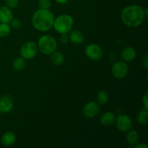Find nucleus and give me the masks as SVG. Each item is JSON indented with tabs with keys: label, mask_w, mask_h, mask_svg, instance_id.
<instances>
[{
	"label": "nucleus",
	"mask_w": 148,
	"mask_h": 148,
	"mask_svg": "<svg viewBox=\"0 0 148 148\" xmlns=\"http://www.w3.org/2000/svg\"><path fill=\"white\" fill-rule=\"evenodd\" d=\"M116 127L121 132H127L132 127V121L128 115L120 114L116 118Z\"/></svg>",
	"instance_id": "obj_5"
},
{
	"label": "nucleus",
	"mask_w": 148,
	"mask_h": 148,
	"mask_svg": "<svg viewBox=\"0 0 148 148\" xmlns=\"http://www.w3.org/2000/svg\"><path fill=\"white\" fill-rule=\"evenodd\" d=\"M97 100H98V103L101 105H104L108 101V94L106 91L101 90L98 92L97 95Z\"/></svg>",
	"instance_id": "obj_20"
},
{
	"label": "nucleus",
	"mask_w": 148,
	"mask_h": 148,
	"mask_svg": "<svg viewBox=\"0 0 148 148\" xmlns=\"http://www.w3.org/2000/svg\"><path fill=\"white\" fill-rule=\"evenodd\" d=\"M7 7L10 9H14L18 6L19 0H5Z\"/></svg>",
	"instance_id": "obj_23"
},
{
	"label": "nucleus",
	"mask_w": 148,
	"mask_h": 148,
	"mask_svg": "<svg viewBox=\"0 0 148 148\" xmlns=\"http://www.w3.org/2000/svg\"><path fill=\"white\" fill-rule=\"evenodd\" d=\"M10 31H11V27L8 23H0V37H6L10 34Z\"/></svg>",
	"instance_id": "obj_21"
},
{
	"label": "nucleus",
	"mask_w": 148,
	"mask_h": 148,
	"mask_svg": "<svg viewBox=\"0 0 148 148\" xmlns=\"http://www.w3.org/2000/svg\"><path fill=\"white\" fill-rule=\"evenodd\" d=\"M55 17L53 13L49 10H38L33 14L32 23L36 30L39 31H48L53 25Z\"/></svg>",
	"instance_id": "obj_2"
},
{
	"label": "nucleus",
	"mask_w": 148,
	"mask_h": 148,
	"mask_svg": "<svg viewBox=\"0 0 148 148\" xmlns=\"http://www.w3.org/2000/svg\"><path fill=\"white\" fill-rule=\"evenodd\" d=\"M126 136V140L128 145L131 146H134L137 143H138L139 139H140V134L135 130H129Z\"/></svg>",
	"instance_id": "obj_16"
},
{
	"label": "nucleus",
	"mask_w": 148,
	"mask_h": 148,
	"mask_svg": "<svg viewBox=\"0 0 148 148\" xmlns=\"http://www.w3.org/2000/svg\"><path fill=\"white\" fill-rule=\"evenodd\" d=\"M38 46L34 42H27L20 48V54L25 59H31L36 56Z\"/></svg>",
	"instance_id": "obj_6"
},
{
	"label": "nucleus",
	"mask_w": 148,
	"mask_h": 148,
	"mask_svg": "<svg viewBox=\"0 0 148 148\" xmlns=\"http://www.w3.org/2000/svg\"><path fill=\"white\" fill-rule=\"evenodd\" d=\"M112 75L117 79H122L127 75L129 72L128 65L124 62H116L111 68Z\"/></svg>",
	"instance_id": "obj_7"
},
{
	"label": "nucleus",
	"mask_w": 148,
	"mask_h": 148,
	"mask_svg": "<svg viewBox=\"0 0 148 148\" xmlns=\"http://www.w3.org/2000/svg\"><path fill=\"white\" fill-rule=\"evenodd\" d=\"M121 58L125 62H131L136 57V51L134 48L127 47L121 52Z\"/></svg>",
	"instance_id": "obj_14"
},
{
	"label": "nucleus",
	"mask_w": 148,
	"mask_h": 148,
	"mask_svg": "<svg viewBox=\"0 0 148 148\" xmlns=\"http://www.w3.org/2000/svg\"><path fill=\"white\" fill-rule=\"evenodd\" d=\"M13 101L9 95H3L0 98V110L1 113H9L12 110Z\"/></svg>",
	"instance_id": "obj_10"
},
{
	"label": "nucleus",
	"mask_w": 148,
	"mask_h": 148,
	"mask_svg": "<svg viewBox=\"0 0 148 148\" xmlns=\"http://www.w3.org/2000/svg\"><path fill=\"white\" fill-rule=\"evenodd\" d=\"M116 116L111 111H107L105 112L100 119V121H101V124L106 127H109V126L113 125L115 122Z\"/></svg>",
	"instance_id": "obj_12"
},
{
	"label": "nucleus",
	"mask_w": 148,
	"mask_h": 148,
	"mask_svg": "<svg viewBox=\"0 0 148 148\" xmlns=\"http://www.w3.org/2000/svg\"><path fill=\"white\" fill-rule=\"evenodd\" d=\"M148 94L146 92L143 97V108L148 111Z\"/></svg>",
	"instance_id": "obj_26"
},
{
	"label": "nucleus",
	"mask_w": 148,
	"mask_h": 148,
	"mask_svg": "<svg viewBox=\"0 0 148 148\" xmlns=\"http://www.w3.org/2000/svg\"><path fill=\"white\" fill-rule=\"evenodd\" d=\"M85 53L87 56L92 61L100 60L103 54L101 46L95 43H91L88 45L85 49Z\"/></svg>",
	"instance_id": "obj_8"
},
{
	"label": "nucleus",
	"mask_w": 148,
	"mask_h": 148,
	"mask_svg": "<svg viewBox=\"0 0 148 148\" xmlns=\"http://www.w3.org/2000/svg\"><path fill=\"white\" fill-rule=\"evenodd\" d=\"M137 121L142 125H145L147 124L148 113L147 110L143 108L139 112L138 115H137Z\"/></svg>",
	"instance_id": "obj_19"
},
{
	"label": "nucleus",
	"mask_w": 148,
	"mask_h": 148,
	"mask_svg": "<svg viewBox=\"0 0 148 148\" xmlns=\"http://www.w3.org/2000/svg\"><path fill=\"white\" fill-rule=\"evenodd\" d=\"M1 114V110H0V114Z\"/></svg>",
	"instance_id": "obj_31"
},
{
	"label": "nucleus",
	"mask_w": 148,
	"mask_h": 148,
	"mask_svg": "<svg viewBox=\"0 0 148 148\" xmlns=\"http://www.w3.org/2000/svg\"><path fill=\"white\" fill-rule=\"evenodd\" d=\"M134 147L135 148H148V146L146 144H144V143H140V144H136L134 145Z\"/></svg>",
	"instance_id": "obj_28"
},
{
	"label": "nucleus",
	"mask_w": 148,
	"mask_h": 148,
	"mask_svg": "<svg viewBox=\"0 0 148 148\" xmlns=\"http://www.w3.org/2000/svg\"><path fill=\"white\" fill-rule=\"evenodd\" d=\"M38 48L43 54L51 55L56 50L57 43L53 36L44 35L39 38L38 41Z\"/></svg>",
	"instance_id": "obj_4"
},
{
	"label": "nucleus",
	"mask_w": 148,
	"mask_h": 148,
	"mask_svg": "<svg viewBox=\"0 0 148 148\" xmlns=\"http://www.w3.org/2000/svg\"><path fill=\"white\" fill-rule=\"evenodd\" d=\"M10 23H11V27L14 29H19L22 26L21 21L17 18H12Z\"/></svg>",
	"instance_id": "obj_24"
},
{
	"label": "nucleus",
	"mask_w": 148,
	"mask_h": 148,
	"mask_svg": "<svg viewBox=\"0 0 148 148\" xmlns=\"http://www.w3.org/2000/svg\"><path fill=\"white\" fill-rule=\"evenodd\" d=\"M74 25V20L69 14H61L53 22V27L60 34L67 33L71 31Z\"/></svg>",
	"instance_id": "obj_3"
},
{
	"label": "nucleus",
	"mask_w": 148,
	"mask_h": 148,
	"mask_svg": "<svg viewBox=\"0 0 148 148\" xmlns=\"http://www.w3.org/2000/svg\"><path fill=\"white\" fill-rule=\"evenodd\" d=\"M12 66L14 69L17 71L23 70L25 69L26 66L25 59L23 57H18L13 61Z\"/></svg>",
	"instance_id": "obj_18"
},
{
	"label": "nucleus",
	"mask_w": 148,
	"mask_h": 148,
	"mask_svg": "<svg viewBox=\"0 0 148 148\" xmlns=\"http://www.w3.org/2000/svg\"><path fill=\"white\" fill-rule=\"evenodd\" d=\"M144 12H145V17H147V16H148V9L147 8L145 9Z\"/></svg>",
	"instance_id": "obj_30"
},
{
	"label": "nucleus",
	"mask_w": 148,
	"mask_h": 148,
	"mask_svg": "<svg viewBox=\"0 0 148 148\" xmlns=\"http://www.w3.org/2000/svg\"><path fill=\"white\" fill-rule=\"evenodd\" d=\"M51 60L52 64L55 66H60L64 62V57L62 53L55 51L53 53L51 54Z\"/></svg>",
	"instance_id": "obj_17"
},
{
	"label": "nucleus",
	"mask_w": 148,
	"mask_h": 148,
	"mask_svg": "<svg viewBox=\"0 0 148 148\" xmlns=\"http://www.w3.org/2000/svg\"><path fill=\"white\" fill-rule=\"evenodd\" d=\"M100 112V107L98 103L94 101L88 102L84 106L82 113L88 118H93Z\"/></svg>",
	"instance_id": "obj_9"
},
{
	"label": "nucleus",
	"mask_w": 148,
	"mask_h": 148,
	"mask_svg": "<svg viewBox=\"0 0 148 148\" xmlns=\"http://www.w3.org/2000/svg\"><path fill=\"white\" fill-rule=\"evenodd\" d=\"M38 7L40 9L43 10H49L51 6V0H38Z\"/></svg>",
	"instance_id": "obj_22"
},
{
	"label": "nucleus",
	"mask_w": 148,
	"mask_h": 148,
	"mask_svg": "<svg viewBox=\"0 0 148 148\" xmlns=\"http://www.w3.org/2000/svg\"><path fill=\"white\" fill-rule=\"evenodd\" d=\"M1 142L3 145L6 146V147L13 145L16 142L15 134L12 132H7L1 136Z\"/></svg>",
	"instance_id": "obj_13"
},
{
	"label": "nucleus",
	"mask_w": 148,
	"mask_h": 148,
	"mask_svg": "<svg viewBox=\"0 0 148 148\" xmlns=\"http://www.w3.org/2000/svg\"><path fill=\"white\" fill-rule=\"evenodd\" d=\"M13 18V12L7 6L0 7V23H10Z\"/></svg>",
	"instance_id": "obj_11"
},
{
	"label": "nucleus",
	"mask_w": 148,
	"mask_h": 148,
	"mask_svg": "<svg viewBox=\"0 0 148 148\" xmlns=\"http://www.w3.org/2000/svg\"><path fill=\"white\" fill-rule=\"evenodd\" d=\"M59 40H60L61 43H63V44H66L69 40V36L67 35V33H63V34H61L60 38H59Z\"/></svg>",
	"instance_id": "obj_25"
},
{
	"label": "nucleus",
	"mask_w": 148,
	"mask_h": 148,
	"mask_svg": "<svg viewBox=\"0 0 148 148\" xmlns=\"http://www.w3.org/2000/svg\"><path fill=\"white\" fill-rule=\"evenodd\" d=\"M55 1H56L57 3H59V4H66V3L69 0H55Z\"/></svg>",
	"instance_id": "obj_29"
},
{
	"label": "nucleus",
	"mask_w": 148,
	"mask_h": 148,
	"mask_svg": "<svg viewBox=\"0 0 148 148\" xmlns=\"http://www.w3.org/2000/svg\"><path fill=\"white\" fill-rule=\"evenodd\" d=\"M121 20L128 27H138L143 23L145 17L144 9L139 5H130L121 12Z\"/></svg>",
	"instance_id": "obj_1"
},
{
	"label": "nucleus",
	"mask_w": 148,
	"mask_h": 148,
	"mask_svg": "<svg viewBox=\"0 0 148 148\" xmlns=\"http://www.w3.org/2000/svg\"><path fill=\"white\" fill-rule=\"evenodd\" d=\"M143 65L144 66V67L146 69H147V66H148V56L147 55H145L144 58L143 59Z\"/></svg>",
	"instance_id": "obj_27"
},
{
	"label": "nucleus",
	"mask_w": 148,
	"mask_h": 148,
	"mask_svg": "<svg viewBox=\"0 0 148 148\" xmlns=\"http://www.w3.org/2000/svg\"><path fill=\"white\" fill-rule=\"evenodd\" d=\"M69 38L72 43L75 44H80L84 41V35L79 30H72L69 36Z\"/></svg>",
	"instance_id": "obj_15"
}]
</instances>
